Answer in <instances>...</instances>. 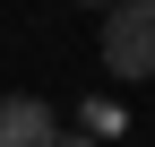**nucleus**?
<instances>
[{
  "instance_id": "1",
  "label": "nucleus",
  "mask_w": 155,
  "mask_h": 147,
  "mask_svg": "<svg viewBox=\"0 0 155 147\" xmlns=\"http://www.w3.org/2000/svg\"><path fill=\"white\" fill-rule=\"evenodd\" d=\"M95 35H104L112 78H155V0H112Z\"/></svg>"
},
{
  "instance_id": "2",
  "label": "nucleus",
  "mask_w": 155,
  "mask_h": 147,
  "mask_svg": "<svg viewBox=\"0 0 155 147\" xmlns=\"http://www.w3.org/2000/svg\"><path fill=\"white\" fill-rule=\"evenodd\" d=\"M52 104L43 95H0V147H52Z\"/></svg>"
},
{
  "instance_id": "3",
  "label": "nucleus",
  "mask_w": 155,
  "mask_h": 147,
  "mask_svg": "<svg viewBox=\"0 0 155 147\" xmlns=\"http://www.w3.org/2000/svg\"><path fill=\"white\" fill-rule=\"evenodd\" d=\"M52 147H86V138H52Z\"/></svg>"
},
{
  "instance_id": "4",
  "label": "nucleus",
  "mask_w": 155,
  "mask_h": 147,
  "mask_svg": "<svg viewBox=\"0 0 155 147\" xmlns=\"http://www.w3.org/2000/svg\"><path fill=\"white\" fill-rule=\"evenodd\" d=\"M86 9H112V0H86Z\"/></svg>"
}]
</instances>
